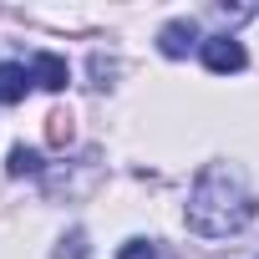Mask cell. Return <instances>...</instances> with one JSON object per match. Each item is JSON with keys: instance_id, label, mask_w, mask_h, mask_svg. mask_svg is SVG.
<instances>
[{"instance_id": "1", "label": "cell", "mask_w": 259, "mask_h": 259, "mask_svg": "<svg viewBox=\"0 0 259 259\" xmlns=\"http://www.w3.org/2000/svg\"><path fill=\"white\" fill-rule=\"evenodd\" d=\"M259 213V198L244 178L239 163H203L193 188H188V203H183V224L198 234V239H229V234H244Z\"/></svg>"}, {"instance_id": "2", "label": "cell", "mask_w": 259, "mask_h": 259, "mask_svg": "<svg viewBox=\"0 0 259 259\" xmlns=\"http://www.w3.org/2000/svg\"><path fill=\"white\" fill-rule=\"evenodd\" d=\"M198 56H203V66H208L213 76H234V71L249 66V51H244L239 36H203Z\"/></svg>"}, {"instance_id": "3", "label": "cell", "mask_w": 259, "mask_h": 259, "mask_svg": "<svg viewBox=\"0 0 259 259\" xmlns=\"http://www.w3.org/2000/svg\"><path fill=\"white\" fill-rule=\"evenodd\" d=\"M193 46H203V36H198V26H193V21H168V26L158 31V51H163V56H173V61H178V56H188Z\"/></svg>"}, {"instance_id": "4", "label": "cell", "mask_w": 259, "mask_h": 259, "mask_svg": "<svg viewBox=\"0 0 259 259\" xmlns=\"http://www.w3.org/2000/svg\"><path fill=\"white\" fill-rule=\"evenodd\" d=\"M31 76H36V87H41V92H66L71 66H66L56 51H36V56H31Z\"/></svg>"}, {"instance_id": "5", "label": "cell", "mask_w": 259, "mask_h": 259, "mask_svg": "<svg viewBox=\"0 0 259 259\" xmlns=\"http://www.w3.org/2000/svg\"><path fill=\"white\" fill-rule=\"evenodd\" d=\"M31 87H36V76L26 61H0V102H21Z\"/></svg>"}, {"instance_id": "6", "label": "cell", "mask_w": 259, "mask_h": 259, "mask_svg": "<svg viewBox=\"0 0 259 259\" xmlns=\"http://www.w3.org/2000/svg\"><path fill=\"white\" fill-rule=\"evenodd\" d=\"M117 259H158V244H153V239H127V244L117 249Z\"/></svg>"}, {"instance_id": "7", "label": "cell", "mask_w": 259, "mask_h": 259, "mask_svg": "<svg viewBox=\"0 0 259 259\" xmlns=\"http://www.w3.org/2000/svg\"><path fill=\"white\" fill-rule=\"evenodd\" d=\"M6 168H11V178H21V173H36V168H41V158H36V153H31V148H16V153H11V163H6Z\"/></svg>"}, {"instance_id": "8", "label": "cell", "mask_w": 259, "mask_h": 259, "mask_svg": "<svg viewBox=\"0 0 259 259\" xmlns=\"http://www.w3.org/2000/svg\"><path fill=\"white\" fill-rule=\"evenodd\" d=\"M92 71H97V87H107V81H112V71H117V66H112V61H107V56H92Z\"/></svg>"}]
</instances>
